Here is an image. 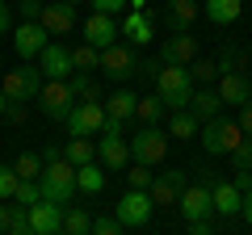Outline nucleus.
Returning a JSON list of instances; mask_svg holds the SVG:
<instances>
[{"mask_svg":"<svg viewBox=\"0 0 252 235\" xmlns=\"http://www.w3.org/2000/svg\"><path fill=\"white\" fill-rule=\"evenodd\" d=\"M38 193H42V202H55V206H67V202L76 198V164H67L59 155V160L42 164V176H38Z\"/></svg>","mask_w":252,"mask_h":235,"instance_id":"nucleus-1","label":"nucleus"},{"mask_svg":"<svg viewBox=\"0 0 252 235\" xmlns=\"http://www.w3.org/2000/svg\"><path fill=\"white\" fill-rule=\"evenodd\" d=\"M156 97L164 101V109H189V101H193V76H189V67H164L156 72Z\"/></svg>","mask_w":252,"mask_h":235,"instance_id":"nucleus-2","label":"nucleus"},{"mask_svg":"<svg viewBox=\"0 0 252 235\" xmlns=\"http://www.w3.org/2000/svg\"><path fill=\"white\" fill-rule=\"evenodd\" d=\"M198 139H202V147H206L210 155H231L248 135H244L240 122H231V118H215V122H206V126L198 130Z\"/></svg>","mask_w":252,"mask_h":235,"instance_id":"nucleus-3","label":"nucleus"},{"mask_svg":"<svg viewBox=\"0 0 252 235\" xmlns=\"http://www.w3.org/2000/svg\"><path fill=\"white\" fill-rule=\"evenodd\" d=\"M46 76L42 67H13V72H0V88H4V97L9 101H38V92H42Z\"/></svg>","mask_w":252,"mask_h":235,"instance_id":"nucleus-4","label":"nucleus"},{"mask_svg":"<svg viewBox=\"0 0 252 235\" xmlns=\"http://www.w3.org/2000/svg\"><path fill=\"white\" fill-rule=\"evenodd\" d=\"M164 155H168V130L143 126L135 139H130V160H135V164L156 168V164H164Z\"/></svg>","mask_w":252,"mask_h":235,"instance_id":"nucleus-5","label":"nucleus"},{"mask_svg":"<svg viewBox=\"0 0 252 235\" xmlns=\"http://www.w3.org/2000/svg\"><path fill=\"white\" fill-rule=\"evenodd\" d=\"M63 122H67V135H76V139L101 135V130H105V105H101V101H76L72 114L63 118Z\"/></svg>","mask_w":252,"mask_h":235,"instance_id":"nucleus-6","label":"nucleus"},{"mask_svg":"<svg viewBox=\"0 0 252 235\" xmlns=\"http://www.w3.org/2000/svg\"><path fill=\"white\" fill-rule=\"evenodd\" d=\"M139 55H135V46L130 42H114V46H105V51H101V72L109 76V80H130V76L139 72Z\"/></svg>","mask_w":252,"mask_h":235,"instance_id":"nucleus-7","label":"nucleus"},{"mask_svg":"<svg viewBox=\"0 0 252 235\" xmlns=\"http://www.w3.org/2000/svg\"><path fill=\"white\" fill-rule=\"evenodd\" d=\"M152 210H156V202H152L147 189H126L122 202H118V210H114V218L122 227H147L152 223Z\"/></svg>","mask_w":252,"mask_h":235,"instance_id":"nucleus-8","label":"nucleus"},{"mask_svg":"<svg viewBox=\"0 0 252 235\" xmlns=\"http://www.w3.org/2000/svg\"><path fill=\"white\" fill-rule=\"evenodd\" d=\"M38 105H42L46 118H67L76 105V92H72V80H46L42 92H38Z\"/></svg>","mask_w":252,"mask_h":235,"instance_id":"nucleus-9","label":"nucleus"},{"mask_svg":"<svg viewBox=\"0 0 252 235\" xmlns=\"http://www.w3.org/2000/svg\"><path fill=\"white\" fill-rule=\"evenodd\" d=\"M38 26H42L51 38L63 42V34H72V29H76V4H63V0H51V4H46V0H42Z\"/></svg>","mask_w":252,"mask_h":235,"instance_id":"nucleus-10","label":"nucleus"},{"mask_svg":"<svg viewBox=\"0 0 252 235\" xmlns=\"http://www.w3.org/2000/svg\"><path fill=\"white\" fill-rule=\"evenodd\" d=\"M51 42H55V38L46 34V29L38 26V21H21V26L13 29V51H17L21 59H26V63H30V59H38V55H42Z\"/></svg>","mask_w":252,"mask_h":235,"instance_id":"nucleus-11","label":"nucleus"},{"mask_svg":"<svg viewBox=\"0 0 252 235\" xmlns=\"http://www.w3.org/2000/svg\"><path fill=\"white\" fill-rule=\"evenodd\" d=\"M185 185H189V176L181 168H164L160 176H152V202L156 206H177L181 202V193H185Z\"/></svg>","mask_w":252,"mask_h":235,"instance_id":"nucleus-12","label":"nucleus"},{"mask_svg":"<svg viewBox=\"0 0 252 235\" xmlns=\"http://www.w3.org/2000/svg\"><path fill=\"white\" fill-rule=\"evenodd\" d=\"M198 59V38L193 34H172L160 42V63L164 67H189Z\"/></svg>","mask_w":252,"mask_h":235,"instance_id":"nucleus-13","label":"nucleus"},{"mask_svg":"<svg viewBox=\"0 0 252 235\" xmlns=\"http://www.w3.org/2000/svg\"><path fill=\"white\" fill-rule=\"evenodd\" d=\"M181 218L185 223H198V218H210L215 214V198H210V185H185L181 193Z\"/></svg>","mask_w":252,"mask_h":235,"instance_id":"nucleus-14","label":"nucleus"},{"mask_svg":"<svg viewBox=\"0 0 252 235\" xmlns=\"http://www.w3.org/2000/svg\"><path fill=\"white\" fill-rule=\"evenodd\" d=\"M215 92H219L223 105L240 109V105H248V101H252V76H248V72H223Z\"/></svg>","mask_w":252,"mask_h":235,"instance_id":"nucleus-15","label":"nucleus"},{"mask_svg":"<svg viewBox=\"0 0 252 235\" xmlns=\"http://www.w3.org/2000/svg\"><path fill=\"white\" fill-rule=\"evenodd\" d=\"M38 67H42V76H46V80H67V76L76 72V63H72V46L51 42L42 55H38Z\"/></svg>","mask_w":252,"mask_h":235,"instance_id":"nucleus-16","label":"nucleus"},{"mask_svg":"<svg viewBox=\"0 0 252 235\" xmlns=\"http://www.w3.org/2000/svg\"><path fill=\"white\" fill-rule=\"evenodd\" d=\"M198 13H202L198 0H164V26L172 34H189L193 21H198Z\"/></svg>","mask_w":252,"mask_h":235,"instance_id":"nucleus-17","label":"nucleus"},{"mask_svg":"<svg viewBox=\"0 0 252 235\" xmlns=\"http://www.w3.org/2000/svg\"><path fill=\"white\" fill-rule=\"evenodd\" d=\"M118 34H126V42H130V46H147V42H152V34H156V17L147 9H130V13H126V21L118 26Z\"/></svg>","mask_w":252,"mask_h":235,"instance_id":"nucleus-18","label":"nucleus"},{"mask_svg":"<svg viewBox=\"0 0 252 235\" xmlns=\"http://www.w3.org/2000/svg\"><path fill=\"white\" fill-rule=\"evenodd\" d=\"M84 42L97 46V51L114 46V42H118V21L109 17V13H93V17L84 21Z\"/></svg>","mask_w":252,"mask_h":235,"instance_id":"nucleus-19","label":"nucleus"},{"mask_svg":"<svg viewBox=\"0 0 252 235\" xmlns=\"http://www.w3.org/2000/svg\"><path fill=\"white\" fill-rule=\"evenodd\" d=\"M30 227H34L38 235H59L63 231V206H55V202H34V206H30Z\"/></svg>","mask_w":252,"mask_h":235,"instance_id":"nucleus-20","label":"nucleus"},{"mask_svg":"<svg viewBox=\"0 0 252 235\" xmlns=\"http://www.w3.org/2000/svg\"><path fill=\"white\" fill-rule=\"evenodd\" d=\"M97 160L105 164V168H122V172H126V164H130V143H126L122 135H101Z\"/></svg>","mask_w":252,"mask_h":235,"instance_id":"nucleus-21","label":"nucleus"},{"mask_svg":"<svg viewBox=\"0 0 252 235\" xmlns=\"http://www.w3.org/2000/svg\"><path fill=\"white\" fill-rule=\"evenodd\" d=\"M210 198H215V214H223V218H235L244 210V193L235 185H227V181L210 185Z\"/></svg>","mask_w":252,"mask_h":235,"instance_id":"nucleus-22","label":"nucleus"},{"mask_svg":"<svg viewBox=\"0 0 252 235\" xmlns=\"http://www.w3.org/2000/svg\"><path fill=\"white\" fill-rule=\"evenodd\" d=\"M189 114L198 118L202 126H206V122H215V118H223V101H219V92H210V88H193Z\"/></svg>","mask_w":252,"mask_h":235,"instance_id":"nucleus-23","label":"nucleus"},{"mask_svg":"<svg viewBox=\"0 0 252 235\" xmlns=\"http://www.w3.org/2000/svg\"><path fill=\"white\" fill-rule=\"evenodd\" d=\"M135 101H139V97H135L130 88H118L114 97H105L101 105H105V118H109V122H122V126H126V122L135 118Z\"/></svg>","mask_w":252,"mask_h":235,"instance_id":"nucleus-24","label":"nucleus"},{"mask_svg":"<svg viewBox=\"0 0 252 235\" xmlns=\"http://www.w3.org/2000/svg\"><path fill=\"white\" fill-rule=\"evenodd\" d=\"M202 13H206L215 26H231V21H240L244 0H202Z\"/></svg>","mask_w":252,"mask_h":235,"instance_id":"nucleus-25","label":"nucleus"},{"mask_svg":"<svg viewBox=\"0 0 252 235\" xmlns=\"http://www.w3.org/2000/svg\"><path fill=\"white\" fill-rule=\"evenodd\" d=\"M63 160L67 164H76V168H84V164H93L97 160V147H93V139H67V143H63Z\"/></svg>","mask_w":252,"mask_h":235,"instance_id":"nucleus-26","label":"nucleus"},{"mask_svg":"<svg viewBox=\"0 0 252 235\" xmlns=\"http://www.w3.org/2000/svg\"><path fill=\"white\" fill-rule=\"evenodd\" d=\"M101 189H105V172L97 168V160L84 164V168H76V193H89L93 198V193H101Z\"/></svg>","mask_w":252,"mask_h":235,"instance_id":"nucleus-27","label":"nucleus"},{"mask_svg":"<svg viewBox=\"0 0 252 235\" xmlns=\"http://www.w3.org/2000/svg\"><path fill=\"white\" fill-rule=\"evenodd\" d=\"M164 130H168V139H193L202 130V122L189 114V109H177V114L168 118V126H164Z\"/></svg>","mask_w":252,"mask_h":235,"instance_id":"nucleus-28","label":"nucleus"},{"mask_svg":"<svg viewBox=\"0 0 252 235\" xmlns=\"http://www.w3.org/2000/svg\"><path fill=\"white\" fill-rule=\"evenodd\" d=\"M215 63H219V76H223V72H244V67H248L252 59H248V55H244L235 42H227L223 51H219V59H215Z\"/></svg>","mask_w":252,"mask_h":235,"instance_id":"nucleus-29","label":"nucleus"},{"mask_svg":"<svg viewBox=\"0 0 252 235\" xmlns=\"http://www.w3.org/2000/svg\"><path fill=\"white\" fill-rule=\"evenodd\" d=\"M93 231V218H89V210H80V206H63V235H89Z\"/></svg>","mask_w":252,"mask_h":235,"instance_id":"nucleus-30","label":"nucleus"},{"mask_svg":"<svg viewBox=\"0 0 252 235\" xmlns=\"http://www.w3.org/2000/svg\"><path fill=\"white\" fill-rule=\"evenodd\" d=\"M135 118L143 122V126H160L164 101H160V97H139V101H135Z\"/></svg>","mask_w":252,"mask_h":235,"instance_id":"nucleus-31","label":"nucleus"},{"mask_svg":"<svg viewBox=\"0 0 252 235\" xmlns=\"http://www.w3.org/2000/svg\"><path fill=\"white\" fill-rule=\"evenodd\" d=\"M67 80H72V92H76V101H101V88L93 84V76H89V72H72Z\"/></svg>","mask_w":252,"mask_h":235,"instance_id":"nucleus-32","label":"nucleus"},{"mask_svg":"<svg viewBox=\"0 0 252 235\" xmlns=\"http://www.w3.org/2000/svg\"><path fill=\"white\" fill-rule=\"evenodd\" d=\"M72 63H76V72H93V67H101V51L80 42V46H72Z\"/></svg>","mask_w":252,"mask_h":235,"instance_id":"nucleus-33","label":"nucleus"},{"mask_svg":"<svg viewBox=\"0 0 252 235\" xmlns=\"http://www.w3.org/2000/svg\"><path fill=\"white\" fill-rule=\"evenodd\" d=\"M13 172H17L21 181H38V176H42V160H38L34 151H21L17 164H13Z\"/></svg>","mask_w":252,"mask_h":235,"instance_id":"nucleus-34","label":"nucleus"},{"mask_svg":"<svg viewBox=\"0 0 252 235\" xmlns=\"http://www.w3.org/2000/svg\"><path fill=\"white\" fill-rule=\"evenodd\" d=\"M126 185H130V189H152V168L130 160V168H126Z\"/></svg>","mask_w":252,"mask_h":235,"instance_id":"nucleus-35","label":"nucleus"},{"mask_svg":"<svg viewBox=\"0 0 252 235\" xmlns=\"http://www.w3.org/2000/svg\"><path fill=\"white\" fill-rule=\"evenodd\" d=\"M189 67H193L189 76H193L198 84H210V80H219V63H215V59H193Z\"/></svg>","mask_w":252,"mask_h":235,"instance_id":"nucleus-36","label":"nucleus"},{"mask_svg":"<svg viewBox=\"0 0 252 235\" xmlns=\"http://www.w3.org/2000/svg\"><path fill=\"white\" fill-rule=\"evenodd\" d=\"M13 202H17V206H34V202H42V193H38V181H17V189H13Z\"/></svg>","mask_w":252,"mask_h":235,"instance_id":"nucleus-37","label":"nucleus"},{"mask_svg":"<svg viewBox=\"0 0 252 235\" xmlns=\"http://www.w3.org/2000/svg\"><path fill=\"white\" fill-rule=\"evenodd\" d=\"M17 172H13V164H0V202H13V189H17Z\"/></svg>","mask_w":252,"mask_h":235,"instance_id":"nucleus-38","label":"nucleus"},{"mask_svg":"<svg viewBox=\"0 0 252 235\" xmlns=\"http://www.w3.org/2000/svg\"><path fill=\"white\" fill-rule=\"evenodd\" d=\"M231 164H235V172H240V168H252V135L231 151Z\"/></svg>","mask_w":252,"mask_h":235,"instance_id":"nucleus-39","label":"nucleus"},{"mask_svg":"<svg viewBox=\"0 0 252 235\" xmlns=\"http://www.w3.org/2000/svg\"><path fill=\"white\" fill-rule=\"evenodd\" d=\"M4 118H9L13 126H26V118H30V101H9V109H4Z\"/></svg>","mask_w":252,"mask_h":235,"instance_id":"nucleus-40","label":"nucleus"},{"mask_svg":"<svg viewBox=\"0 0 252 235\" xmlns=\"http://www.w3.org/2000/svg\"><path fill=\"white\" fill-rule=\"evenodd\" d=\"M126 227L118 223V218H93V231L89 235H122Z\"/></svg>","mask_w":252,"mask_h":235,"instance_id":"nucleus-41","label":"nucleus"},{"mask_svg":"<svg viewBox=\"0 0 252 235\" xmlns=\"http://www.w3.org/2000/svg\"><path fill=\"white\" fill-rule=\"evenodd\" d=\"M89 4H93V13H109V17H114V13H122L130 0H89Z\"/></svg>","mask_w":252,"mask_h":235,"instance_id":"nucleus-42","label":"nucleus"},{"mask_svg":"<svg viewBox=\"0 0 252 235\" xmlns=\"http://www.w3.org/2000/svg\"><path fill=\"white\" fill-rule=\"evenodd\" d=\"M38 13H42V0H21V17L26 21H38Z\"/></svg>","mask_w":252,"mask_h":235,"instance_id":"nucleus-43","label":"nucleus"},{"mask_svg":"<svg viewBox=\"0 0 252 235\" xmlns=\"http://www.w3.org/2000/svg\"><path fill=\"white\" fill-rule=\"evenodd\" d=\"M235 122H240L244 135H252V101H248V105H240V118H235Z\"/></svg>","mask_w":252,"mask_h":235,"instance_id":"nucleus-44","label":"nucleus"},{"mask_svg":"<svg viewBox=\"0 0 252 235\" xmlns=\"http://www.w3.org/2000/svg\"><path fill=\"white\" fill-rule=\"evenodd\" d=\"M231 185H235L240 193H248V189H252V172H248V168H240V172H235V181H231Z\"/></svg>","mask_w":252,"mask_h":235,"instance_id":"nucleus-45","label":"nucleus"},{"mask_svg":"<svg viewBox=\"0 0 252 235\" xmlns=\"http://www.w3.org/2000/svg\"><path fill=\"white\" fill-rule=\"evenodd\" d=\"M189 235H215V223L210 218H198V223H189Z\"/></svg>","mask_w":252,"mask_h":235,"instance_id":"nucleus-46","label":"nucleus"},{"mask_svg":"<svg viewBox=\"0 0 252 235\" xmlns=\"http://www.w3.org/2000/svg\"><path fill=\"white\" fill-rule=\"evenodd\" d=\"M9 223H13V202H0V235L9 231Z\"/></svg>","mask_w":252,"mask_h":235,"instance_id":"nucleus-47","label":"nucleus"},{"mask_svg":"<svg viewBox=\"0 0 252 235\" xmlns=\"http://www.w3.org/2000/svg\"><path fill=\"white\" fill-rule=\"evenodd\" d=\"M9 29H13V13H9V4L0 0V34H9Z\"/></svg>","mask_w":252,"mask_h":235,"instance_id":"nucleus-48","label":"nucleus"},{"mask_svg":"<svg viewBox=\"0 0 252 235\" xmlns=\"http://www.w3.org/2000/svg\"><path fill=\"white\" fill-rule=\"evenodd\" d=\"M240 214H244V218H248V227H252V189H248V193H244V210H240Z\"/></svg>","mask_w":252,"mask_h":235,"instance_id":"nucleus-49","label":"nucleus"},{"mask_svg":"<svg viewBox=\"0 0 252 235\" xmlns=\"http://www.w3.org/2000/svg\"><path fill=\"white\" fill-rule=\"evenodd\" d=\"M4 109H9V97H4V88H0V118H4Z\"/></svg>","mask_w":252,"mask_h":235,"instance_id":"nucleus-50","label":"nucleus"},{"mask_svg":"<svg viewBox=\"0 0 252 235\" xmlns=\"http://www.w3.org/2000/svg\"><path fill=\"white\" fill-rule=\"evenodd\" d=\"M147 4H152V0H130V9H147Z\"/></svg>","mask_w":252,"mask_h":235,"instance_id":"nucleus-51","label":"nucleus"},{"mask_svg":"<svg viewBox=\"0 0 252 235\" xmlns=\"http://www.w3.org/2000/svg\"><path fill=\"white\" fill-rule=\"evenodd\" d=\"M63 4H80V0H63Z\"/></svg>","mask_w":252,"mask_h":235,"instance_id":"nucleus-52","label":"nucleus"},{"mask_svg":"<svg viewBox=\"0 0 252 235\" xmlns=\"http://www.w3.org/2000/svg\"><path fill=\"white\" fill-rule=\"evenodd\" d=\"M0 72H4V55H0Z\"/></svg>","mask_w":252,"mask_h":235,"instance_id":"nucleus-53","label":"nucleus"},{"mask_svg":"<svg viewBox=\"0 0 252 235\" xmlns=\"http://www.w3.org/2000/svg\"><path fill=\"white\" fill-rule=\"evenodd\" d=\"M248 172H252V168H248Z\"/></svg>","mask_w":252,"mask_h":235,"instance_id":"nucleus-54","label":"nucleus"},{"mask_svg":"<svg viewBox=\"0 0 252 235\" xmlns=\"http://www.w3.org/2000/svg\"><path fill=\"white\" fill-rule=\"evenodd\" d=\"M248 235H252V231H248Z\"/></svg>","mask_w":252,"mask_h":235,"instance_id":"nucleus-55","label":"nucleus"}]
</instances>
